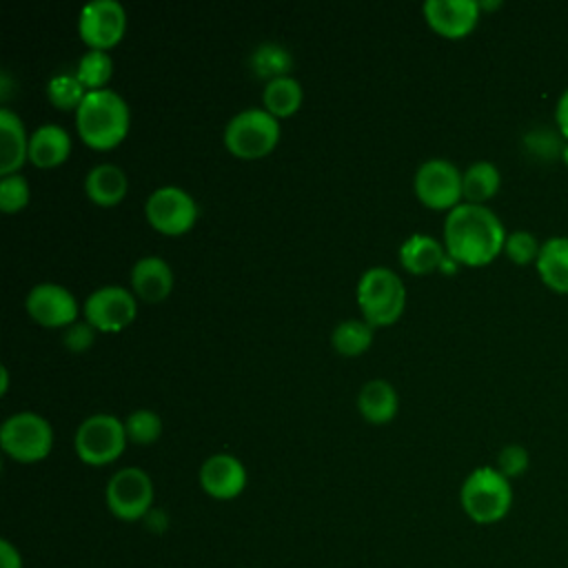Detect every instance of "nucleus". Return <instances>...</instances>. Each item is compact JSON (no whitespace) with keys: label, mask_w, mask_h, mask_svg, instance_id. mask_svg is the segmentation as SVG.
Instances as JSON below:
<instances>
[{"label":"nucleus","mask_w":568,"mask_h":568,"mask_svg":"<svg viewBox=\"0 0 568 568\" xmlns=\"http://www.w3.org/2000/svg\"><path fill=\"white\" fill-rule=\"evenodd\" d=\"M111 71H113V60L104 49H89L87 53L80 55L75 67V75L89 91L104 89V84L111 78Z\"/></svg>","instance_id":"bb28decb"},{"label":"nucleus","mask_w":568,"mask_h":568,"mask_svg":"<svg viewBox=\"0 0 568 568\" xmlns=\"http://www.w3.org/2000/svg\"><path fill=\"white\" fill-rule=\"evenodd\" d=\"M501 184L499 169L490 160H475L462 175V193L464 202L484 204L490 200Z\"/></svg>","instance_id":"5701e85b"},{"label":"nucleus","mask_w":568,"mask_h":568,"mask_svg":"<svg viewBox=\"0 0 568 568\" xmlns=\"http://www.w3.org/2000/svg\"><path fill=\"white\" fill-rule=\"evenodd\" d=\"M29 158V135L18 113L0 109V173H18L22 162Z\"/></svg>","instance_id":"a211bd4d"},{"label":"nucleus","mask_w":568,"mask_h":568,"mask_svg":"<svg viewBox=\"0 0 568 568\" xmlns=\"http://www.w3.org/2000/svg\"><path fill=\"white\" fill-rule=\"evenodd\" d=\"M126 11L120 0H89L78 16V31L89 49H109L124 36Z\"/></svg>","instance_id":"9b49d317"},{"label":"nucleus","mask_w":568,"mask_h":568,"mask_svg":"<svg viewBox=\"0 0 568 568\" xmlns=\"http://www.w3.org/2000/svg\"><path fill=\"white\" fill-rule=\"evenodd\" d=\"M426 22L446 38H464L479 20L477 0H426L422 4Z\"/></svg>","instance_id":"2eb2a0df"},{"label":"nucleus","mask_w":568,"mask_h":568,"mask_svg":"<svg viewBox=\"0 0 568 568\" xmlns=\"http://www.w3.org/2000/svg\"><path fill=\"white\" fill-rule=\"evenodd\" d=\"M446 248L428 233H413L399 246V262L410 273H430L439 268Z\"/></svg>","instance_id":"4be33fe9"},{"label":"nucleus","mask_w":568,"mask_h":568,"mask_svg":"<svg viewBox=\"0 0 568 568\" xmlns=\"http://www.w3.org/2000/svg\"><path fill=\"white\" fill-rule=\"evenodd\" d=\"M146 220L153 229L166 235L186 233L197 220V202L195 197L175 184L158 186L149 193L144 202Z\"/></svg>","instance_id":"1a4fd4ad"},{"label":"nucleus","mask_w":568,"mask_h":568,"mask_svg":"<svg viewBox=\"0 0 568 568\" xmlns=\"http://www.w3.org/2000/svg\"><path fill=\"white\" fill-rule=\"evenodd\" d=\"M0 446L18 462H40L53 448V426L33 410H18L2 422Z\"/></svg>","instance_id":"423d86ee"},{"label":"nucleus","mask_w":568,"mask_h":568,"mask_svg":"<svg viewBox=\"0 0 568 568\" xmlns=\"http://www.w3.org/2000/svg\"><path fill=\"white\" fill-rule=\"evenodd\" d=\"M535 268L548 288L568 293V235H552L544 240Z\"/></svg>","instance_id":"6ab92c4d"},{"label":"nucleus","mask_w":568,"mask_h":568,"mask_svg":"<svg viewBox=\"0 0 568 568\" xmlns=\"http://www.w3.org/2000/svg\"><path fill=\"white\" fill-rule=\"evenodd\" d=\"M106 506L120 521H138L151 513L153 481L146 470L124 466L106 481Z\"/></svg>","instance_id":"6e6552de"},{"label":"nucleus","mask_w":568,"mask_h":568,"mask_svg":"<svg viewBox=\"0 0 568 568\" xmlns=\"http://www.w3.org/2000/svg\"><path fill=\"white\" fill-rule=\"evenodd\" d=\"M129 437L124 422L111 413H93L75 430V453L89 466H104L124 453Z\"/></svg>","instance_id":"0eeeda50"},{"label":"nucleus","mask_w":568,"mask_h":568,"mask_svg":"<svg viewBox=\"0 0 568 568\" xmlns=\"http://www.w3.org/2000/svg\"><path fill=\"white\" fill-rule=\"evenodd\" d=\"M93 339H95V326L89 324L87 320H84V322H73V324H69L67 331H64V335H62L64 346H67L69 351H73V353H80V351L89 348V346L93 344Z\"/></svg>","instance_id":"72a5a7b5"},{"label":"nucleus","mask_w":568,"mask_h":568,"mask_svg":"<svg viewBox=\"0 0 568 568\" xmlns=\"http://www.w3.org/2000/svg\"><path fill=\"white\" fill-rule=\"evenodd\" d=\"M124 430L133 444H153L162 435V417L151 408H135L124 419Z\"/></svg>","instance_id":"c85d7f7f"},{"label":"nucleus","mask_w":568,"mask_h":568,"mask_svg":"<svg viewBox=\"0 0 568 568\" xmlns=\"http://www.w3.org/2000/svg\"><path fill=\"white\" fill-rule=\"evenodd\" d=\"M506 229L486 204L459 202L444 217V248L459 264L481 266L504 251Z\"/></svg>","instance_id":"f257e3e1"},{"label":"nucleus","mask_w":568,"mask_h":568,"mask_svg":"<svg viewBox=\"0 0 568 568\" xmlns=\"http://www.w3.org/2000/svg\"><path fill=\"white\" fill-rule=\"evenodd\" d=\"M126 189H129L126 173L111 162L95 164L84 178V191L89 200L102 206L118 204L126 195Z\"/></svg>","instance_id":"412c9836"},{"label":"nucleus","mask_w":568,"mask_h":568,"mask_svg":"<svg viewBox=\"0 0 568 568\" xmlns=\"http://www.w3.org/2000/svg\"><path fill=\"white\" fill-rule=\"evenodd\" d=\"M464 513L475 524H497L513 506V486L495 466H479L468 473L459 488Z\"/></svg>","instance_id":"7ed1b4c3"},{"label":"nucleus","mask_w":568,"mask_h":568,"mask_svg":"<svg viewBox=\"0 0 568 568\" xmlns=\"http://www.w3.org/2000/svg\"><path fill=\"white\" fill-rule=\"evenodd\" d=\"M524 144L528 146V151L541 160H552L557 155H561L564 151V142H559V135L552 129H530L524 135Z\"/></svg>","instance_id":"2f4dec72"},{"label":"nucleus","mask_w":568,"mask_h":568,"mask_svg":"<svg viewBox=\"0 0 568 568\" xmlns=\"http://www.w3.org/2000/svg\"><path fill=\"white\" fill-rule=\"evenodd\" d=\"M528 450L524 448V446H519V444H506L499 453H497V470L504 475V477H508V479H513V477H519L521 473H526V468H528Z\"/></svg>","instance_id":"473e14b6"},{"label":"nucleus","mask_w":568,"mask_h":568,"mask_svg":"<svg viewBox=\"0 0 568 568\" xmlns=\"http://www.w3.org/2000/svg\"><path fill=\"white\" fill-rule=\"evenodd\" d=\"M89 89L80 82V78L69 71H60L49 78L47 82V95L49 100L60 109H78L84 100Z\"/></svg>","instance_id":"cd10ccee"},{"label":"nucleus","mask_w":568,"mask_h":568,"mask_svg":"<svg viewBox=\"0 0 568 568\" xmlns=\"http://www.w3.org/2000/svg\"><path fill=\"white\" fill-rule=\"evenodd\" d=\"M0 568H22V555L9 539L0 541Z\"/></svg>","instance_id":"f704fd0d"},{"label":"nucleus","mask_w":568,"mask_h":568,"mask_svg":"<svg viewBox=\"0 0 568 568\" xmlns=\"http://www.w3.org/2000/svg\"><path fill=\"white\" fill-rule=\"evenodd\" d=\"M248 67L257 78H264L266 82L280 75H288L293 67V58L288 49H284L277 42H262L253 49L248 55Z\"/></svg>","instance_id":"393cba45"},{"label":"nucleus","mask_w":568,"mask_h":568,"mask_svg":"<svg viewBox=\"0 0 568 568\" xmlns=\"http://www.w3.org/2000/svg\"><path fill=\"white\" fill-rule=\"evenodd\" d=\"M555 124H557L561 138L568 140V87L561 91V95L555 104Z\"/></svg>","instance_id":"c9c22d12"},{"label":"nucleus","mask_w":568,"mask_h":568,"mask_svg":"<svg viewBox=\"0 0 568 568\" xmlns=\"http://www.w3.org/2000/svg\"><path fill=\"white\" fill-rule=\"evenodd\" d=\"M280 140V122L264 106L237 111L224 126V144L237 158H262Z\"/></svg>","instance_id":"39448f33"},{"label":"nucleus","mask_w":568,"mask_h":568,"mask_svg":"<svg viewBox=\"0 0 568 568\" xmlns=\"http://www.w3.org/2000/svg\"><path fill=\"white\" fill-rule=\"evenodd\" d=\"M131 286L144 302H160L173 288V271L160 255H144L131 268Z\"/></svg>","instance_id":"dca6fc26"},{"label":"nucleus","mask_w":568,"mask_h":568,"mask_svg":"<svg viewBox=\"0 0 568 568\" xmlns=\"http://www.w3.org/2000/svg\"><path fill=\"white\" fill-rule=\"evenodd\" d=\"M0 375H2V393H7V388H9V371H7V366L0 368Z\"/></svg>","instance_id":"e433bc0d"},{"label":"nucleus","mask_w":568,"mask_h":568,"mask_svg":"<svg viewBox=\"0 0 568 568\" xmlns=\"http://www.w3.org/2000/svg\"><path fill=\"white\" fill-rule=\"evenodd\" d=\"M135 295L120 284H104L84 300V320L98 331H122L135 317Z\"/></svg>","instance_id":"f8f14e48"},{"label":"nucleus","mask_w":568,"mask_h":568,"mask_svg":"<svg viewBox=\"0 0 568 568\" xmlns=\"http://www.w3.org/2000/svg\"><path fill=\"white\" fill-rule=\"evenodd\" d=\"M462 171L446 158H428L415 171V193L430 209H453L464 197Z\"/></svg>","instance_id":"9d476101"},{"label":"nucleus","mask_w":568,"mask_h":568,"mask_svg":"<svg viewBox=\"0 0 568 568\" xmlns=\"http://www.w3.org/2000/svg\"><path fill=\"white\" fill-rule=\"evenodd\" d=\"M539 240L535 237V233L526 231V229H515L506 235V242H504V251L506 255L515 262V264H530V262H537V255H539Z\"/></svg>","instance_id":"c756f323"},{"label":"nucleus","mask_w":568,"mask_h":568,"mask_svg":"<svg viewBox=\"0 0 568 568\" xmlns=\"http://www.w3.org/2000/svg\"><path fill=\"white\" fill-rule=\"evenodd\" d=\"M561 158L566 160V164H568V140L564 142V151H561Z\"/></svg>","instance_id":"4c0bfd02"},{"label":"nucleus","mask_w":568,"mask_h":568,"mask_svg":"<svg viewBox=\"0 0 568 568\" xmlns=\"http://www.w3.org/2000/svg\"><path fill=\"white\" fill-rule=\"evenodd\" d=\"M302 100H304V89H302L300 80L293 75L273 78L264 84V91H262L264 109L268 113H273L275 118L295 113L300 109Z\"/></svg>","instance_id":"b1692460"},{"label":"nucleus","mask_w":568,"mask_h":568,"mask_svg":"<svg viewBox=\"0 0 568 568\" xmlns=\"http://www.w3.org/2000/svg\"><path fill=\"white\" fill-rule=\"evenodd\" d=\"M27 311L42 326H69L78 317L75 295L58 282H40L27 293Z\"/></svg>","instance_id":"ddd939ff"},{"label":"nucleus","mask_w":568,"mask_h":568,"mask_svg":"<svg viewBox=\"0 0 568 568\" xmlns=\"http://www.w3.org/2000/svg\"><path fill=\"white\" fill-rule=\"evenodd\" d=\"M397 406H399V399H397L395 386L382 377L368 379L357 393V408L362 417L371 424H384L393 419L397 413Z\"/></svg>","instance_id":"aec40b11"},{"label":"nucleus","mask_w":568,"mask_h":568,"mask_svg":"<svg viewBox=\"0 0 568 568\" xmlns=\"http://www.w3.org/2000/svg\"><path fill=\"white\" fill-rule=\"evenodd\" d=\"M29 202V182L20 173L2 175L0 180V209L4 213L20 211Z\"/></svg>","instance_id":"7c9ffc66"},{"label":"nucleus","mask_w":568,"mask_h":568,"mask_svg":"<svg viewBox=\"0 0 568 568\" xmlns=\"http://www.w3.org/2000/svg\"><path fill=\"white\" fill-rule=\"evenodd\" d=\"M373 342V326L366 320H342L331 333V344L339 355L353 357L364 353Z\"/></svg>","instance_id":"a878e982"},{"label":"nucleus","mask_w":568,"mask_h":568,"mask_svg":"<svg viewBox=\"0 0 568 568\" xmlns=\"http://www.w3.org/2000/svg\"><path fill=\"white\" fill-rule=\"evenodd\" d=\"M200 486L213 499H233L246 488V468L231 453H215L200 466Z\"/></svg>","instance_id":"4468645a"},{"label":"nucleus","mask_w":568,"mask_h":568,"mask_svg":"<svg viewBox=\"0 0 568 568\" xmlns=\"http://www.w3.org/2000/svg\"><path fill=\"white\" fill-rule=\"evenodd\" d=\"M71 153V135L62 124L44 122L29 135V160L49 169L62 164Z\"/></svg>","instance_id":"f3484780"},{"label":"nucleus","mask_w":568,"mask_h":568,"mask_svg":"<svg viewBox=\"0 0 568 568\" xmlns=\"http://www.w3.org/2000/svg\"><path fill=\"white\" fill-rule=\"evenodd\" d=\"M357 304L371 326L393 324L406 304L402 277L388 266H371L359 275Z\"/></svg>","instance_id":"20e7f679"},{"label":"nucleus","mask_w":568,"mask_h":568,"mask_svg":"<svg viewBox=\"0 0 568 568\" xmlns=\"http://www.w3.org/2000/svg\"><path fill=\"white\" fill-rule=\"evenodd\" d=\"M129 122V104L113 89L89 91L75 109L78 133L93 149H113L124 140Z\"/></svg>","instance_id":"f03ea898"}]
</instances>
